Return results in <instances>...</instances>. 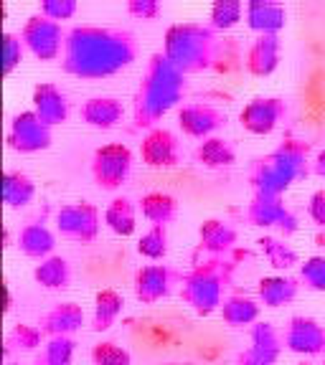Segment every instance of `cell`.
Listing matches in <instances>:
<instances>
[{
    "instance_id": "obj_23",
    "label": "cell",
    "mask_w": 325,
    "mask_h": 365,
    "mask_svg": "<svg viewBox=\"0 0 325 365\" xmlns=\"http://www.w3.org/2000/svg\"><path fill=\"white\" fill-rule=\"evenodd\" d=\"M54 246H56V236L44 221H31L18 231V249L23 257L44 262L54 257Z\"/></svg>"
},
{
    "instance_id": "obj_11",
    "label": "cell",
    "mask_w": 325,
    "mask_h": 365,
    "mask_svg": "<svg viewBox=\"0 0 325 365\" xmlns=\"http://www.w3.org/2000/svg\"><path fill=\"white\" fill-rule=\"evenodd\" d=\"M51 143H54L51 127L46 125L34 109L18 112L13 117L11 130H8V148L11 150L31 155V153H41V150H49Z\"/></svg>"
},
{
    "instance_id": "obj_1",
    "label": "cell",
    "mask_w": 325,
    "mask_h": 365,
    "mask_svg": "<svg viewBox=\"0 0 325 365\" xmlns=\"http://www.w3.org/2000/svg\"><path fill=\"white\" fill-rule=\"evenodd\" d=\"M137 58V41L130 31L107 26H74L66 34L61 68L81 79H104Z\"/></svg>"
},
{
    "instance_id": "obj_47",
    "label": "cell",
    "mask_w": 325,
    "mask_h": 365,
    "mask_svg": "<svg viewBox=\"0 0 325 365\" xmlns=\"http://www.w3.org/2000/svg\"><path fill=\"white\" fill-rule=\"evenodd\" d=\"M323 365H325V363H323Z\"/></svg>"
},
{
    "instance_id": "obj_27",
    "label": "cell",
    "mask_w": 325,
    "mask_h": 365,
    "mask_svg": "<svg viewBox=\"0 0 325 365\" xmlns=\"http://www.w3.org/2000/svg\"><path fill=\"white\" fill-rule=\"evenodd\" d=\"M34 279L44 289H66L71 284V264L61 254H54V257L36 264Z\"/></svg>"
},
{
    "instance_id": "obj_40",
    "label": "cell",
    "mask_w": 325,
    "mask_h": 365,
    "mask_svg": "<svg viewBox=\"0 0 325 365\" xmlns=\"http://www.w3.org/2000/svg\"><path fill=\"white\" fill-rule=\"evenodd\" d=\"M76 0H44L39 6V13L46 18H51V21L61 23L66 18H71L76 13Z\"/></svg>"
},
{
    "instance_id": "obj_38",
    "label": "cell",
    "mask_w": 325,
    "mask_h": 365,
    "mask_svg": "<svg viewBox=\"0 0 325 365\" xmlns=\"http://www.w3.org/2000/svg\"><path fill=\"white\" fill-rule=\"evenodd\" d=\"M300 282H303L308 289L325 292V254L310 257L300 264Z\"/></svg>"
},
{
    "instance_id": "obj_43",
    "label": "cell",
    "mask_w": 325,
    "mask_h": 365,
    "mask_svg": "<svg viewBox=\"0 0 325 365\" xmlns=\"http://www.w3.org/2000/svg\"><path fill=\"white\" fill-rule=\"evenodd\" d=\"M313 173H318V175L325 178V148L320 150L318 155H315V160H313Z\"/></svg>"
},
{
    "instance_id": "obj_39",
    "label": "cell",
    "mask_w": 325,
    "mask_h": 365,
    "mask_svg": "<svg viewBox=\"0 0 325 365\" xmlns=\"http://www.w3.org/2000/svg\"><path fill=\"white\" fill-rule=\"evenodd\" d=\"M23 51H26V43H23L21 34L6 31L3 34V74H11L13 68L23 61Z\"/></svg>"
},
{
    "instance_id": "obj_29",
    "label": "cell",
    "mask_w": 325,
    "mask_h": 365,
    "mask_svg": "<svg viewBox=\"0 0 325 365\" xmlns=\"http://www.w3.org/2000/svg\"><path fill=\"white\" fill-rule=\"evenodd\" d=\"M140 213L148 218L153 226H168L173 218L178 216V200L171 193H163V190H153V193H145L137 203Z\"/></svg>"
},
{
    "instance_id": "obj_8",
    "label": "cell",
    "mask_w": 325,
    "mask_h": 365,
    "mask_svg": "<svg viewBox=\"0 0 325 365\" xmlns=\"http://www.w3.org/2000/svg\"><path fill=\"white\" fill-rule=\"evenodd\" d=\"M132 173V150L125 143H107L91 155V178L102 190H117Z\"/></svg>"
},
{
    "instance_id": "obj_3",
    "label": "cell",
    "mask_w": 325,
    "mask_h": 365,
    "mask_svg": "<svg viewBox=\"0 0 325 365\" xmlns=\"http://www.w3.org/2000/svg\"><path fill=\"white\" fill-rule=\"evenodd\" d=\"M310 175V143L300 137H285L272 153L259 155L249 165V185L259 195H282Z\"/></svg>"
},
{
    "instance_id": "obj_33",
    "label": "cell",
    "mask_w": 325,
    "mask_h": 365,
    "mask_svg": "<svg viewBox=\"0 0 325 365\" xmlns=\"http://www.w3.org/2000/svg\"><path fill=\"white\" fill-rule=\"evenodd\" d=\"M168 249H171V239H168V226H150L140 241H137V254L145 259H153V262H160V259L168 257Z\"/></svg>"
},
{
    "instance_id": "obj_2",
    "label": "cell",
    "mask_w": 325,
    "mask_h": 365,
    "mask_svg": "<svg viewBox=\"0 0 325 365\" xmlns=\"http://www.w3.org/2000/svg\"><path fill=\"white\" fill-rule=\"evenodd\" d=\"M186 91H189L186 74L163 51L153 53L140 76V86H137L135 102H132L135 127L148 132L155 130V125L183 102Z\"/></svg>"
},
{
    "instance_id": "obj_42",
    "label": "cell",
    "mask_w": 325,
    "mask_h": 365,
    "mask_svg": "<svg viewBox=\"0 0 325 365\" xmlns=\"http://www.w3.org/2000/svg\"><path fill=\"white\" fill-rule=\"evenodd\" d=\"M308 216L318 226H325V190H315L308 200Z\"/></svg>"
},
{
    "instance_id": "obj_25",
    "label": "cell",
    "mask_w": 325,
    "mask_h": 365,
    "mask_svg": "<svg viewBox=\"0 0 325 365\" xmlns=\"http://www.w3.org/2000/svg\"><path fill=\"white\" fill-rule=\"evenodd\" d=\"M125 309V297L112 287H104L94 294V314H91V330L107 332Z\"/></svg>"
},
{
    "instance_id": "obj_7",
    "label": "cell",
    "mask_w": 325,
    "mask_h": 365,
    "mask_svg": "<svg viewBox=\"0 0 325 365\" xmlns=\"http://www.w3.org/2000/svg\"><path fill=\"white\" fill-rule=\"evenodd\" d=\"M99 226H102L99 208L89 200H74L56 211V231L66 241L91 244L99 236Z\"/></svg>"
},
{
    "instance_id": "obj_28",
    "label": "cell",
    "mask_w": 325,
    "mask_h": 365,
    "mask_svg": "<svg viewBox=\"0 0 325 365\" xmlns=\"http://www.w3.org/2000/svg\"><path fill=\"white\" fill-rule=\"evenodd\" d=\"M104 223L117 236H132L137 226V205L127 195H117L104 208Z\"/></svg>"
},
{
    "instance_id": "obj_16",
    "label": "cell",
    "mask_w": 325,
    "mask_h": 365,
    "mask_svg": "<svg viewBox=\"0 0 325 365\" xmlns=\"http://www.w3.org/2000/svg\"><path fill=\"white\" fill-rule=\"evenodd\" d=\"M140 158L145 165L160 168V170L176 168L181 163V140L176 132L166 130V127H155L140 143Z\"/></svg>"
},
{
    "instance_id": "obj_41",
    "label": "cell",
    "mask_w": 325,
    "mask_h": 365,
    "mask_svg": "<svg viewBox=\"0 0 325 365\" xmlns=\"http://www.w3.org/2000/svg\"><path fill=\"white\" fill-rule=\"evenodd\" d=\"M127 13L132 18H140V21H155L163 13V6L158 0H130L127 3Z\"/></svg>"
},
{
    "instance_id": "obj_26",
    "label": "cell",
    "mask_w": 325,
    "mask_h": 365,
    "mask_svg": "<svg viewBox=\"0 0 325 365\" xmlns=\"http://www.w3.org/2000/svg\"><path fill=\"white\" fill-rule=\"evenodd\" d=\"M259 307L262 304L249 294H229L221 304V319L229 327H251L259 322Z\"/></svg>"
},
{
    "instance_id": "obj_21",
    "label": "cell",
    "mask_w": 325,
    "mask_h": 365,
    "mask_svg": "<svg viewBox=\"0 0 325 365\" xmlns=\"http://www.w3.org/2000/svg\"><path fill=\"white\" fill-rule=\"evenodd\" d=\"M246 23L259 36L280 34L287 26V8L277 0H251L246 3Z\"/></svg>"
},
{
    "instance_id": "obj_15",
    "label": "cell",
    "mask_w": 325,
    "mask_h": 365,
    "mask_svg": "<svg viewBox=\"0 0 325 365\" xmlns=\"http://www.w3.org/2000/svg\"><path fill=\"white\" fill-rule=\"evenodd\" d=\"M285 348L297 355H323L325 353V327L318 319L295 314L285 325Z\"/></svg>"
},
{
    "instance_id": "obj_35",
    "label": "cell",
    "mask_w": 325,
    "mask_h": 365,
    "mask_svg": "<svg viewBox=\"0 0 325 365\" xmlns=\"http://www.w3.org/2000/svg\"><path fill=\"white\" fill-rule=\"evenodd\" d=\"M241 16H246V6L241 0H219L211 6L209 21H211V29L229 31L241 21Z\"/></svg>"
},
{
    "instance_id": "obj_13",
    "label": "cell",
    "mask_w": 325,
    "mask_h": 365,
    "mask_svg": "<svg viewBox=\"0 0 325 365\" xmlns=\"http://www.w3.org/2000/svg\"><path fill=\"white\" fill-rule=\"evenodd\" d=\"M176 284H183V277L178 269L168 264H148L140 267L135 274V297L143 304H155L166 299Z\"/></svg>"
},
{
    "instance_id": "obj_45",
    "label": "cell",
    "mask_w": 325,
    "mask_h": 365,
    "mask_svg": "<svg viewBox=\"0 0 325 365\" xmlns=\"http://www.w3.org/2000/svg\"><path fill=\"white\" fill-rule=\"evenodd\" d=\"M297 365H313V363H308V360H303V363H297Z\"/></svg>"
},
{
    "instance_id": "obj_12",
    "label": "cell",
    "mask_w": 325,
    "mask_h": 365,
    "mask_svg": "<svg viewBox=\"0 0 325 365\" xmlns=\"http://www.w3.org/2000/svg\"><path fill=\"white\" fill-rule=\"evenodd\" d=\"M226 112L211 102H189L178 109V127L183 135L194 137V140H209L214 132L226 125Z\"/></svg>"
},
{
    "instance_id": "obj_6",
    "label": "cell",
    "mask_w": 325,
    "mask_h": 365,
    "mask_svg": "<svg viewBox=\"0 0 325 365\" xmlns=\"http://www.w3.org/2000/svg\"><path fill=\"white\" fill-rule=\"evenodd\" d=\"M66 34L69 31L61 29V23L41 16V13L31 16L21 29L23 43H26V48H29L39 61H56L59 56H64Z\"/></svg>"
},
{
    "instance_id": "obj_24",
    "label": "cell",
    "mask_w": 325,
    "mask_h": 365,
    "mask_svg": "<svg viewBox=\"0 0 325 365\" xmlns=\"http://www.w3.org/2000/svg\"><path fill=\"white\" fill-rule=\"evenodd\" d=\"M79 114L94 130H112L125 117V104L117 97H89L81 104Z\"/></svg>"
},
{
    "instance_id": "obj_17",
    "label": "cell",
    "mask_w": 325,
    "mask_h": 365,
    "mask_svg": "<svg viewBox=\"0 0 325 365\" xmlns=\"http://www.w3.org/2000/svg\"><path fill=\"white\" fill-rule=\"evenodd\" d=\"M34 112L49 127L64 125L69 120V97L51 81H41L34 86Z\"/></svg>"
},
{
    "instance_id": "obj_37",
    "label": "cell",
    "mask_w": 325,
    "mask_h": 365,
    "mask_svg": "<svg viewBox=\"0 0 325 365\" xmlns=\"http://www.w3.org/2000/svg\"><path fill=\"white\" fill-rule=\"evenodd\" d=\"M91 363L94 365H132L130 350H125L122 345L112 340H102L91 348Z\"/></svg>"
},
{
    "instance_id": "obj_31",
    "label": "cell",
    "mask_w": 325,
    "mask_h": 365,
    "mask_svg": "<svg viewBox=\"0 0 325 365\" xmlns=\"http://www.w3.org/2000/svg\"><path fill=\"white\" fill-rule=\"evenodd\" d=\"M36 198V182L21 170H8L3 178V200L8 208H26Z\"/></svg>"
},
{
    "instance_id": "obj_14",
    "label": "cell",
    "mask_w": 325,
    "mask_h": 365,
    "mask_svg": "<svg viewBox=\"0 0 325 365\" xmlns=\"http://www.w3.org/2000/svg\"><path fill=\"white\" fill-rule=\"evenodd\" d=\"M287 114V104L282 97H254L239 112V122L251 135H269L277 130Z\"/></svg>"
},
{
    "instance_id": "obj_32",
    "label": "cell",
    "mask_w": 325,
    "mask_h": 365,
    "mask_svg": "<svg viewBox=\"0 0 325 365\" xmlns=\"http://www.w3.org/2000/svg\"><path fill=\"white\" fill-rule=\"evenodd\" d=\"M257 244H259V249H262L264 259L269 262V267H274L277 272H290L292 267L300 264L297 251L292 249L287 241L277 239V236H262Z\"/></svg>"
},
{
    "instance_id": "obj_5",
    "label": "cell",
    "mask_w": 325,
    "mask_h": 365,
    "mask_svg": "<svg viewBox=\"0 0 325 365\" xmlns=\"http://www.w3.org/2000/svg\"><path fill=\"white\" fill-rule=\"evenodd\" d=\"M231 284H234V262L226 257H209L183 277L181 299L196 314H211L214 309H221L226 299L224 294Z\"/></svg>"
},
{
    "instance_id": "obj_19",
    "label": "cell",
    "mask_w": 325,
    "mask_h": 365,
    "mask_svg": "<svg viewBox=\"0 0 325 365\" xmlns=\"http://www.w3.org/2000/svg\"><path fill=\"white\" fill-rule=\"evenodd\" d=\"M280 36L277 34H262L251 41L246 51V71L251 76H269L274 68L280 66Z\"/></svg>"
},
{
    "instance_id": "obj_46",
    "label": "cell",
    "mask_w": 325,
    "mask_h": 365,
    "mask_svg": "<svg viewBox=\"0 0 325 365\" xmlns=\"http://www.w3.org/2000/svg\"><path fill=\"white\" fill-rule=\"evenodd\" d=\"M11 365H21V363H11Z\"/></svg>"
},
{
    "instance_id": "obj_10",
    "label": "cell",
    "mask_w": 325,
    "mask_h": 365,
    "mask_svg": "<svg viewBox=\"0 0 325 365\" xmlns=\"http://www.w3.org/2000/svg\"><path fill=\"white\" fill-rule=\"evenodd\" d=\"M285 348V335H282L274 322L259 319L249 327V348L236 353V365H274L280 360Z\"/></svg>"
},
{
    "instance_id": "obj_4",
    "label": "cell",
    "mask_w": 325,
    "mask_h": 365,
    "mask_svg": "<svg viewBox=\"0 0 325 365\" xmlns=\"http://www.w3.org/2000/svg\"><path fill=\"white\" fill-rule=\"evenodd\" d=\"M163 53L181 68L183 74H201L219 66L226 56V38L221 41L216 29L204 23H173L166 31Z\"/></svg>"
},
{
    "instance_id": "obj_18",
    "label": "cell",
    "mask_w": 325,
    "mask_h": 365,
    "mask_svg": "<svg viewBox=\"0 0 325 365\" xmlns=\"http://www.w3.org/2000/svg\"><path fill=\"white\" fill-rule=\"evenodd\" d=\"M84 325V309L76 302H59L54 304L44 317L39 319V327L46 337H71Z\"/></svg>"
},
{
    "instance_id": "obj_9",
    "label": "cell",
    "mask_w": 325,
    "mask_h": 365,
    "mask_svg": "<svg viewBox=\"0 0 325 365\" xmlns=\"http://www.w3.org/2000/svg\"><path fill=\"white\" fill-rule=\"evenodd\" d=\"M244 218L249 226L257 228H277L280 234L292 236L300 228L295 211L277 195H259L254 193L244 208Z\"/></svg>"
},
{
    "instance_id": "obj_44",
    "label": "cell",
    "mask_w": 325,
    "mask_h": 365,
    "mask_svg": "<svg viewBox=\"0 0 325 365\" xmlns=\"http://www.w3.org/2000/svg\"><path fill=\"white\" fill-rule=\"evenodd\" d=\"M166 365H194V363H166Z\"/></svg>"
},
{
    "instance_id": "obj_30",
    "label": "cell",
    "mask_w": 325,
    "mask_h": 365,
    "mask_svg": "<svg viewBox=\"0 0 325 365\" xmlns=\"http://www.w3.org/2000/svg\"><path fill=\"white\" fill-rule=\"evenodd\" d=\"M194 155L201 165H206V168H229V165H234L236 148L226 137L214 135V137H209V140H204V143H199Z\"/></svg>"
},
{
    "instance_id": "obj_36",
    "label": "cell",
    "mask_w": 325,
    "mask_h": 365,
    "mask_svg": "<svg viewBox=\"0 0 325 365\" xmlns=\"http://www.w3.org/2000/svg\"><path fill=\"white\" fill-rule=\"evenodd\" d=\"M76 342L71 337H49L36 365H71Z\"/></svg>"
},
{
    "instance_id": "obj_20",
    "label": "cell",
    "mask_w": 325,
    "mask_h": 365,
    "mask_svg": "<svg viewBox=\"0 0 325 365\" xmlns=\"http://www.w3.org/2000/svg\"><path fill=\"white\" fill-rule=\"evenodd\" d=\"M297 294H300V277L272 274V277H262L257 282V299L264 307H285V304L295 302Z\"/></svg>"
},
{
    "instance_id": "obj_34",
    "label": "cell",
    "mask_w": 325,
    "mask_h": 365,
    "mask_svg": "<svg viewBox=\"0 0 325 365\" xmlns=\"http://www.w3.org/2000/svg\"><path fill=\"white\" fill-rule=\"evenodd\" d=\"M44 340V330L39 325H29V322H18V325L11 327L6 337V355L11 350H18V353H29V350H36Z\"/></svg>"
},
{
    "instance_id": "obj_22",
    "label": "cell",
    "mask_w": 325,
    "mask_h": 365,
    "mask_svg": "<svg viewBox=\"0 0 325 365\" xmlns=\"http://www.w3.org/2000/svg\"><path fill=\"white\" fill-rule=\"evenodd\" d=\"M236 239H239L236 228L229 221H224V218H206L199 226L201 249H204L209 257H226L229 251L234 249Z\"/></svg>"
}]
</instances>
